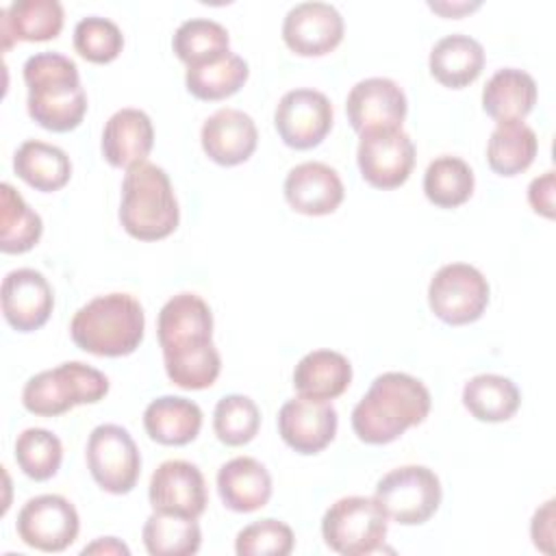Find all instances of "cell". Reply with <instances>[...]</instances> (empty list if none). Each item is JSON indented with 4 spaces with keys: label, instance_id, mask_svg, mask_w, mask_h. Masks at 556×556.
<instances>
[{
    "label": "cell",
    "instance_id": "18",
    "mask_svg": "<svg viewBox=\"0 0 556 556\" xmlns=\"http://www.w3.org/2000/svg\"><path fill=\"white\" fill-rule=\"evenodd\" d=\"M2 313L17 332L39 330L52 313L54 295L46 276L37 269H13L2 280Z\"/></svg>",
    "mask_w": 556,
    "mask_h": 556
},
{
    "label": "cell",
    "instance_id": "12",
    "mask_svg": "<svg viewBox=\"0 0 556 556\" xmlns=\"http://www.w3.org/2000/svg\"><path fill=\"white\" fill-rule=\"evenodd\" d=\"M274 124L289 148L308 150L319 146L330 132L332 104L317 89H291L280 98Z\"/></svg>",
    "mask_w": 556,
    "mask_h": 556
},
{
    "label": "cell",
    "instance_id": "1",
    "mask_svg": "<svg viewBox=\"0 0 556 556\" xmlns=\"http://www.w3.org/2000/svg\"><path fill=\"white\" fill-rule=\"evenodd\" d=\"M426 384L402 371L380 374L352 410L354 434L369 445H384L421 424L430 413Z\"/></svg>",
    "mask_w": 556,
    "mask_h": 556
},
{
    "label": "cell",
    "instance_id": "33",
    "mask_svg": "<svg viewBox=\"0 0 556 556\" xmlns=\"http://www.w3.org/2000/svg\"><path fill=\"white\" fill-rule=\"evenodd\" d=\"M143 545L152 556H189L200 549L202 532L193 517L154 510L141 530Z\"/></svg>",
    "mask_w": 556,
    "mask_h": 556
},
{
    "label": "cell",
    "instance_id": "24",
    "mask_svg": "<svg viewBox=\"0 0 556 556\" xmlns=\"http://www.w3.org/2000/svg\"><path fill=\"white\" fill-rule=\"evenodd\" d=\"M352 382L350 361L334 350H313L293 369V387L302 397L330 402Z\"/></svg>",
    "mask_w": 556,
    "mask_h": 556
},
{
    "label": "cell",
    "instance_id": "13",
    "mask_svg": "<svg viewBox=\"0 0 556 556\" xmlns=\"http://www.w3.org/2000/svg\"><path fill=\"white\" fill-rule=\"evenodd\" d=\"M287 48L300 56H324L343 39V17L328 2H300L282 22Z\"/></svg>",
    "mask_w": 556,
    "mask_h": 556
},
{
    "label": "cell",
    "instance_id": "40",
    "mask_svg": "<svg viewBox=\"0 0 556 556\" xmlns=\"http://www.w3.org/2000/svg\"><path fill=\"white\" fill-rule=\"evenodd\" d=\"M293 541V530L285 521L261 519L239 530L235 552L239 556H287Z\"/></svg>",
    "mask_w": 556,
    "mask_h": 556
},
{
    "label": "cell",
    "instance_id": "23",
    "mask_svg": "<svg viewBox=\"0 0 556 556\" xmlns=\"http://www.w3.org/2000/svg\"><path fill=\"white\" fill-rule=\"evenodd\" d=\"M2 50L15 41H50L63 28V7L56 0H15L0 11Z\"/></svg>",
    "mask_w": 556,
    "mask_h": 556
},
{
    "label": "cell",
    "instance_id": "30",
    "mask_svg": "<svg viewBox=\"0 0 556 556\" xmlns=\"http://www.w3.org/2000/svg\"><path fill=\"white\" fill-rule=\"evenodd\" d=\"M539 150V139L523 122H502L493 128L486 143L489 167L500 176L526 172Z\"/></svg>",
    "mask_w": 556,
    "mask_h": 556
},
{
    "label": "cell",
    "instance_id": "14",
    "mask_svg": "<svg viewBox=\"0 0 556 556\" xmlns=\"http://www.w3.org/2000/svg\"><path fill=\"white\" fill-rule=\"evenodd\" d=\"M148 497L154 510L198 519L208 502L202 471L187 460L161 463L152 478Z\"/></svg>",
    "mask_w": 556,
    "mask_h": 556
},
{
    "label": "cell",
    "instance_id": "42",
    "mask_svg": "<svg viewBox=\"0 0 556 556\" xmlns=\"http://www.w3.org/2000/svg\"><path fill=\"white\" fill-rule=\"evenodd\" d=\"M530 532H532L534 545L549 554L552 552V539H554V500H547L543 504V508H539L534 513Z\"/></svg>",
    "mask_w": 556,
    "mask_h": 556
},
{
    "label": "cell",
    "instance_id": "19",
    "mask_svg": "<svg viewBox=\"0 0 556 556\" xmlns=\"http://www.w3.org/2000/svg\"><path fill=\"white\" fill-rule=\"evenodd\" d=\"M200 139L211 161L232 167L254 154L258 143V130L248 113L226 106L206 117Z\"/></svg>",
    "mask_w": 556,
    "mask_h": 556
},
{
    "label": "cell",
    "instance_id": "32",
    "mask_svg": "<svg viewBox=\"0 0 556 556\" xmlns=\"http://www.w3.org/2000/svg\"><path fill=\"white\" fill-rule=\"evenodd\" d=\"M43 222L24 198L9 185H0V250L4 254H24L37 245Z\"/></svg>",
    "mask_w": 556,
    "mask_h": 556
},
{
    "label": "cell",
    "instance_id": "34",
    "mask_svg": "<svg viewBox=\"0 0 556 556\" xmlns=\"http://www.w3.org/2000/svg\"><path fill=\"white\" fill-rule=\"evenodd\" d=\"M426 198L441 208H456L473 193V172L458 156H437L424 174Z\"/></svg>",
    "mask_w": 556,
    "mask_h": 556
},
{
    "label": "cell",
    "instance_id": "17",
    "mask_svg": "<svg viewBox=\"0 0 556 556\" xmlns=\"http://www.w3.org/2000/svg\"><path fill=\"white\" fill-rule=\"evenodd\" d=\"M339 417L330 402L293 397L278 413V432L282 441L300 454H317L337 434Z\"/></svg>",
    "mask_w": 556,
    "mask_h": 556
},
{
    "label": "cell",
    "instance_id": "11",
    "mask_svg": "<svg viewBox=\"0 0 556 556\" xmlns=\"http://www.w3.org/2000/svg\"><path fill=\"white\" fill-rule=\"evenodd\" d=\"M17 536L39 552L67 549L80 528L78 513L63 495H37L30 497L17 515Z\"/></svg>",
    "mask_w": 556,
    "mask_h": 556
},
{
    "label": "cell",
    "instance_id": "7",
    "mask_svg": "<svg viewBox=\"0 0 556 556\" xmlns=\"http://www.w3.org/2000/svg\"><path fill=\"white\" fill-rule=\"evenodd\" d=\"M441 497L439 476L424 465H404L384 473L374 493L387 519L402 526L426 523L437 513Z\"/></svg>",
    "mask_w": 556,
    "mask_h": 556
},
{
    "label": "cell",
    "instance_id": "5",
    "mask_svg": "<svg viewBox=\"0 0 556 556\" xmlns=\"http://www.w3.org/2000/svg\"><path fill=\"white\" fill-rule=\"evenodd\" d=\"M109 393V378L80 361L35 374L22 391L24 408L39 417L63 415L78 404H96Z\"/></svg>",
    "mask_w": 556,
    "mask_h": 556
},
{
    "label": "cell",
    "instance_id": "10",
    "mask_svg": "<svg viewBox=\"0 0 556 556\" xmlns=\"http://www.w3.org/2000/svg\"><path fill=\"white\" fill-rule=\"evenodd\" d=\"M356 161L361 176L376 189L404 185L415 165V143L402 128H380L361 135Z\"/></svg>",
    "mask_w": 556,
    "mask_h": 556
},
{
    "label": "cell",
    "instance_id": "6",
    "mask_svg": "<svg viewBox=\"0 0 556 556\" xmlns=\"http://www.w3.org/2000/svg\"><path fill=\"white\" fill-rule=\"evenodd\" d=\"M326 545L343 556H365L382 547L387 515L374 497L350 495L337 500L321 519Z\"/></svg>",
    "mask_w": 556,
    "mask_h": 556
},
{
    "label": "cell",
    "instance_id": "31",
    "mask_svg": "<svg viewBox=\"0 0 556 556\" xmlns=\"http://www.w3.org/2000/svg\"><path fill=\"white\" fill-rule=\"evenodd\" d=\"M172 48L187 67H200L224 59L230 52V37L215 20L191 17L176 28Z\"/></svg>",
    "mask_w": 556,
    "mask_h": 556
},
{
    "label": "cell",
    "instance_id": "35",
    "mask_svg": "<svg viewBox=\"0 0 556 556\" xmlns=\"http://www.w3.org/2000/svg\"><path fill=\"white\" fill-rule=\"evenodd\" d=\"M248 63L235 54L228 52L224 59L200 65V67H187L185 85L191 96L198 100H224L232 93H237L243 83L248 80Z\"/></svg>",
    "mask_w": 556,
    "mask_h": 556
},
{
    "label": "cell",
    "instance_id": "9",
    "mask_svg": "<svg viewBox=\"0 0 556 556\" xmlns=\"http://www.w3.org/2000/svg\"><path fill=\"white\" fill-rule=\"evenodd\" d=\"M87 467L100 489L124 495L130 493L139 480L141 456L126 428L100 424L87 439Z\"/></svg>",
    "mask_w": 556,
    "mask_h": 556
},
{
    "label": "cell",
    "instance_id": "3",
    "mask_svg": "<svg viewBox=\"0 0 556 556\" xmlns=\"http://www.w3.org/2000/svg\"><path fill=\"white\" fill-rule=\"evenodd\" d=\"M143 328L146 315L135 295L106 293L76 311L70 334L72 341L89 354L126 356L139 348Z\"/></svg>",
    "mask_w": 556,
    "mask_h": 556
},
{
    "label": "cell",
    "instance_id": "29",
    "mask_svg": "<svg viewBox=\"0 0 556 556\" xmlns=\"http://www.w3.org/2000/svg\"><path fill=\"white\" fill-rule=\"evenodd\" d=\"M521 402L517 384L497 374H478L463 387V404L478 421H506Z\"/></svg>",
    "mask_w": 556,
    "mask_h": 556
},
{
    "label": "cell",
    "instance_id": "21",
    "mask_svg": "<svg viewBox=\"0 0 556 556\" xmlns=\"http://www.w3.org/2000/svg\"><path fill=\"white\" fill-rule=\"evenodd\" d=\"M154 146V128L141 109L115 111L102 130V156L113 167L130 169L143 163Z\"/></svg>",
    "mask_w": 556,
    "mask_h": 556
},
{
    "label": "cell",
    "instance_id": "15",
    "mask_svg": "<svg viewBox=\"0 0 556 556\" xmlns=\"http://www.w3.org/2000/svg\"><path fill=\"white\" fill-rule=\"evenodd\" d=\"M345 113L358 135L380 128H402L406 117V96L391 78H365L350 89Z\"/></svg>",
    "mask_w": 556,
    "mask_h": 556
},
{
    "label": "cell",
    "instance_id": "4",
    "mask_svg": "<svg viewBox=\"0 0 556 556\" xmlns=\"http://www.w3.org/2000/svg\"><path fill=\"white\" fill-rule=\"evenodd\" d=\"M119 222L139 241H159L176 230L180 208L163 167L143 161L126 172Z\"/></svg>",
    "mask_w": 556,
    "mask_h": 556
},
{
    "label": "cell",
    "instance_id": "36",
    "mask_svg": "<svg viewBox=\"0 0 556 556\" xmlns=\"http://www.w3.org/2000/svg\"><path fill=\"white\" fill-rule=\"evenodd\" d=\"M163 363L169 380L187 391L208 389L222 371V358L213 341L193 350L163 354Z\"/></svg>",
    "mask_w": 556,
    "mask_h": 556
},
{
    "label": "cell",
    "instance_id": "28",
    "mask_svg": "<svg viewBox=\"0 0 556 556\" xmlns=\"http://www.w3.org/2000/svg\"><path fill=\"white\" fill-rule=\"evenodd\" d=\"M15 174L37 191H59L70 182L72 163L70 156L46 141L28 139L13 156Z\"/></svg>",
    "mask_w": 556,
    "mask_h": 556
},
{
    "label": "cell",
    "instance_id": "44",
    "mask_svg": "<svg viewBox=\"0 0 556 556\" xmlns=\"http://www.w3.org/2000/svg\"><path fill=\"white\" fill-rule=\"evenodd\" d=\"M428 7L445 17H456L460 13H467V11H473L480 7V2H473V4H467V2H458V4H450V2H428Z\"/></svg>",
    "mask_w": 556,
    "mask_h": 556
},
{
    "label": "cell",
    "instance_id": "8",
    "mask_svg": "<svg viewBox=\"0 0 556 556\" xmlns=\"http://www.w3.org/2000/svg\"><path fill=\"white\" fill-rule=\"evenodd\" d=\"M428 304L450 326L471 324L482 317L489 304V282L473 265H443L428 285Z\"/></svg>",
    "mask_w": 556,
    "mask_h": 556
},
{
    "label": "cell",
    "instance_id": "43",
    "mask_svg": "<svg viewBox=\"0 0 556 556\" xmlns=\"http://www.w3.org/2000/svg\"><path fill=\"white\" fill-rule=\"evenodd\" d=\"M83 554H124V556H128L130 549L124 543H119L115 536H104V539H98L96 543L87 545L83 549Z\"/></svg>",
    "mask_w": 556,
    "mask_h": 556
},
{
    "label": "cell",
    "instance_id": "27",
    "mask_svg": "<svg viewBox=\"0 0 556 556\" xmlns=\"http://www.w3.org/2000/svg\"><path fill=\"white\" fill-rule=\"evenodd\" d=\"M536 104L534 78L517 67L497 70L482 89V109L497 124L523 122Z\"/></svg>",
    "mask_w": 556,
    "mask_h": 556
},
{
    "label": "cell",
    "instance_id": "41",
    "mask_svg": "<svg viewBox=\"0 0 556 556\" xmlns=\"http://www.w3.org/2000/svg\"><path fill=\"white\" fill-rule=\"evenodd\" d=\"M554 189H556V176L552 169L534 178L528 187V202L534 208V213L552 219L554 217Z\"/></svg>",
    "mask_w": 556,
    "mask_h": 556
},
{
    "label": "cell",
    "instance_id": "20",
    "mask_svg": "<svg viewBox=\"0 0 556 556\" xmlns=\"http://www.w3.org/2000/svg\"><path fill=\"white\" fill-rule=\"evenodd\" d=\"M345 189L339 174L319 161L295 165L285 178V198L302 215H328L343 202Z\"/></svg>",
    "mask_w": 556,
    "mask_h": 556
},
{
    "label": "cell",
    "instance_id": "25",
    "mask_svg": "<svg viewBox=\"0 0 556 556\" xmlns=\"http://www.w3.org/2000/svg\"><path fill=\"white\" fill-rule=\"evenodd\" d=\"M143 428L161 445H187L202 428V410L187 397L161 395L146 406Z\"/></svg>",
    "mask_w": 556,
    "mask_h": 556
},
{
    "label": "cell",
    "instance_id": "26",
    "mask_svg": "<svg viewBox=\"0 0 556 556\" xmlns=\"http://www.w3.org/2000/svg\"><path fill=\"white\" fill-rule=\"evenodd\" d=\"M430 74L450 89L471 85L484 67V48L469 35L454 33L439 39L430 50Z\"/></svg>",
    "mask_w": 556,
    "mask_h": 556
},
{
    "label": "cell",
    "instance_id": "16",
    "mask_svg": "<svg viewBox=\"0 0 556 556\" xmlns=\"http://www.w3.org/2000/svg\"><path fill=\"white\" fill-rule=\"evenodd\" d=\"M156 334L163 354L185 352L213 341V313L195 293H178L159 313Z\"/></svg>",
    "mask_w": 556,
    "mask_h": 556
},
{
    "label": "cell",
    "instance_id": "37",
    "mask_svg": "<svg viewBox=\"0 0 556 556\" xmlns=\"http://www.w3.org/2000/svg\"><path fill=\"white\" fill-rule=\"evenodd\" d=\"M63 460V445L46 428H26L15 441V463L33 480L52 478Z\"/></svg>",
    "mask_w": 556,
    "mask_h": 556
},
{
    "label": "cell",
    "instance_id": "39",
    "mask_svg": "<svg viewBox=\"0 0 556 556\" xmlns=\"http://www.w3.org/2000/svg\"><path fill=\"white\" fill-rule=\"evenodd\" d=\"M76 52L91 63H111L124 48V35L119 26L106 17H83L74 28Z\"/></svg>",
    "mask_w": 556,
    "mask_h": 556
},
{
    "label": "cell",
    "instance_id": "22",
    "mask_svg": "<svg viewBox=\"0 0 556 556\" xmlns=\"http://www.w3.org/2000/svg\"><path fill=\"white\" fill-rule=\"evenodd\" d=\"M217 493L226 508L235 513H254L271 497V476L252 456H237L217 471Z\"/></svg>",
    "mask_w": 556,
    "mask_h": 556
},
{
    "label": "cell",
    "instance_id": "2",
    "mask_svg": "<svg viewBox=\"0 0 556 556\" xmlns=\"http://www.w3.org/2000/svg\"><path fill=\"white\" fill-rule=\"evenodd\" d=\"M28 115L46 130L67 132L87 113V93L76 63L59 52H39L24 63Z\"/></svg>",
    "mask_w": 556,
    "mask_h": 556
},
{
    "label": "cell",
    "instance_id": "38",
    "mask_svg": "<svg viewBox=\"0 0 556 556\" xmlns=\"http://www.w3.org/2000/svg\"><path fill=\"white\" fill-rule=\"evenodd\" d=\"M261 428V410L256 402L248 395H226L217 402L213 413V430L217 439L226 445L250 443Z\"/></svg>",
    "mask_w": 556,
    "mask_h": 556
}]
</instances>
